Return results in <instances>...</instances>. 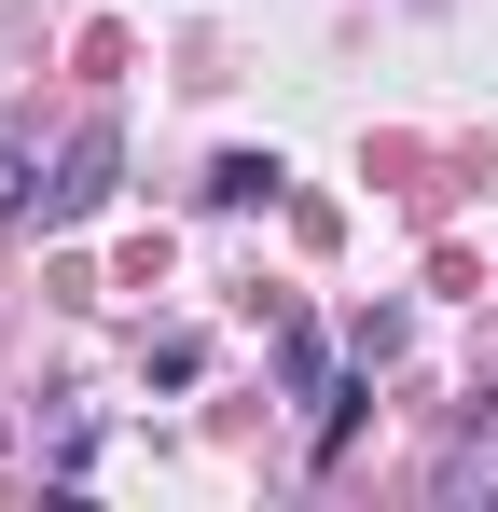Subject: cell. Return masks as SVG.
<instances>
[{
    "instance_id": "cell-1",
    "label": "cell",
    "mask_w": 498,
    "mask_h": 512,
    "mask_svg": "<svg viewBox=\"0 0 498 512\" xmlns=\"http://www.w3.org/2000/svg\"><path fill=\"white\" fill-rule=\"evenodd\" d=\"M111 180H125V139H111V111H97L70 153H56V180H42V222H56V236H70V222H97V208H111Z\"/></svg>"
},
{
    "instance_id": "cell-2",
    "label": "cell",
    "mask_w": 498,
    "mask_h": 512,
    "mask_svg": "<svg viewBox=\"0 0 498 512\" xmlns=\"http://www.w3.org/2000/svg\"><path fill=\"white\" fill-rule=\"evenodd\" d=\"M277 180H291V167H277V153H222V167H208V208H263Z\"/></svg>"
},
{
    "instance_id": "cell-3",
    "label": "cell",
    "mask_w": 498,
    "mask_h": 512,
    "mask_svg": "<svg viewBox=\"0 0 498 512\" xmlns=\"http://www.w3.org/2000/svg\"><path fill=\"white\" fill-rule=\"evenodd\" d=\"M0 208H14V222L42 208V180H28V125H14V111H0Z\"/></svg>"
},
{
    "instance_id": "cell-4",
    "label": "cell",
    "mask_w": 498,
    "mask_h": 512,
    "mask_svg": "<svg viewBox=\"0 0 498 512\" xmlns=\"http://www.w3.org/2000/svg\"><path fill=\"white\" fill-rule=\"evenodd\" d=\"M277 374H291V402H319V388H332V360H319V333H277Z\"/></svg>"
}]
</instances>
